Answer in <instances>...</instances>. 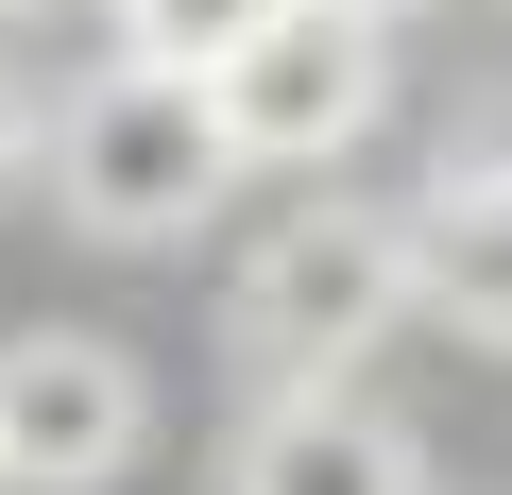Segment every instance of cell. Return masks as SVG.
<instances>
[{
  "label": "cell",
  "instance_id": "cell-1",
  "mask_svg": "<svg viewBox=\"0 0 512 495\" xmlns=\"http://www.w3.org/2000/svg\"><path fill=\"white\" fill-rule=\"evenodd\" d=\"M410 325V239L393 205H291L274 239L239 257V376L256 393H359V359Z\"/></svg>",
  "mask_w": 512,
  "mask_h": 495
},
{
  "label": "cell",
  "instance_id": "cell-2",
  "mask_svg": "<svg viewBox=\"0 0 512 495\" xmlns=\"http://www.w3.org/2000/svg\"><path fill=\"white\" fill-rule=\"evenodd\" d=\"M35 171L69 188L86 239H188V222L239 188L205 86H171V69H103V86H69V103L35 120Z\"/></svg>",
  "mask_w": 512,
  "mask_h": 495
},
{
  "label": "cell",
  "instance_id": "cell-3",
  "mask_svg": "<svg viewBox=\"0 0 512 495\" xmlns=\"http://www.w3.org/2000/svg\"><path fill=\"white\" fill-rule=\"evenodd\" d=\"M393 103V52L376 18H342V0H274L222 69H205V120H222V171H325L359 154Z\"/></svg>",
  "mask_w": 512,
  "mask_h": 495
},
{
  "label": "cell",
  "instance_id": "cell-4",
  "mask_svg": "<svg viewBox=\"0 0 512 495\" xmlns=\"http://www.w3.org/2000/svg\"><path fill=\"white\" fill-rule=\"evenodd\" d=\"M154 444V376L86 325H18L0 342V495H103Z\"/></svg>",
  "mask_w": 512,
  "mask_h": 495
},
{
  "label": "cell",
  "instance_id": "cell-5",
  "mask_svg": "<svg viewBox=\"0 0 512 495\" xmlns=\"http://www.w3.org/2000/svg\"><path fill=\"white\" fill-rule=\"evenodd\" d=\"M222 495H427V444L376 393H274V410L239 427Z\"/></svg>",
  "mask_w": 512,
  "mask_h": 495
},
{
  "label": "cell",
  "instance_id": "cell-6",
  "mask_svg": "<svg viewBox=\"0 0 512 495\" xmlns=\"http://www.w3.org/2000/svg\"><path fill=\"white\" fill-rule=\"evenodd\" d=\"M274 0H120V69H171V86H205Z\"/></svg>",
  "mask_w": 512,
  "mask_h": 495
},
{
  "label": "cell",
  "instance_id": "cell-7",
  "mask_svg": "<svg viewBox=\"0 0 512 495\" xmlns=\"http://www.w3.org/2000/svg\"><path fill=\"white\" fill-rule=\"evenodd\" d=\"M35 120H52V103L18 86V52H0V188H18V171H35Z\"/></svg>",
  "mask_w": 512,
  "mask_h": 495
},
{
  "label": "cell",
  "instance_id": "cell-8",
  "mask_svg": "<svg viewBox=\"0 0 512 495\" xmlns=\"http://www.w3.org/2000/svg\"><path fill=\"white\" fill-rule=\"evenodd\" d=\"M342 18H410V0H342Z\"/></svg>",
  "mask_w": 512,
  "mask_h": 495
},
{
  "label": "cell",
  "instance_id": "cell-9",
  "mask_svg": "<svg viewBox=\"0 0 512 495\" xmlns=\"http://www.w3.org/2000/svg\"><path fill=\"white\" fill-rule=\"evenodd\" d=\"M0 18H35V0H0Z\"/></svg>",
  "mask_w": 512,
  "mask_h": 495
}]
</instances>
